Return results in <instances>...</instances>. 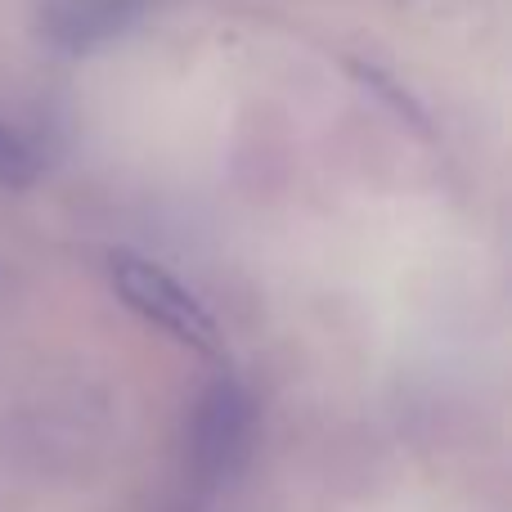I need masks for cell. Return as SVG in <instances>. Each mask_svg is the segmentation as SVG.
Returning <instances> with one entry per match:
<instances>
[{
    "label": "cell",
    "instance_id": "cell-1",
    "mask_svg": "<svg viewBox=\"0 0 512 512\" xmlns=\"http://www.w3.org/2000/svg\"><path fill=\"white\" fill-rule=\"evenodd\" d=\"M108 274H113V288L122 292L126 306L140 310L144 319H153L162 333H171L185 346H198V351H212L216 346L212 310H207L189 288H180V279H171L162 265L122 252L108 261Z\"/></svg>",
    "mask_w": 512,
    "mask_h": 512
},
{
    "label": "cell",
    "instance_id": "cell-2",
    "mask_svg": "<svg viewBox=\"0 0 512 512\" xmlns=\"http://www.w3.org/2000/svg\"><path fill=\"white\" fill-rule=\"evenodd\" d=\"M149 14V0H45L41 36L63 54H95L122 41Z\"/></svg>",
    "mask_w": 512,
    "mask_h": 512
},
{
    "label": "cell",
    "instance_id": "cell-3",
    "mask_svg": "<svg viewBox=\"0 0 512 512\" xmlns=\"http://www.w3.org/2000/svg\"><path fill=\"white\" fill-rule=\"evenodd\" d=\"M36 176H41V162H36L32 144L0 117V189H23Z\"/></svg>",
    "mask_w": 512,
    "mask_h": 512
}]
</instances>
